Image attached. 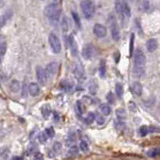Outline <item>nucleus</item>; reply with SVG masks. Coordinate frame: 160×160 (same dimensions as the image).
I'll list each match as a JSON object with an SVG mask.
<instances>
[{
    "instance_id": "33",
    "label": "nucleus",
    "mask_w": 160,
    "mask_h": 160,
    "mask_svg": "<svg viewBox=\"0 0 160 160\" xmlns=\"http://www.w3.org/2000/svg\"><path fill=\"white\" fill-rule=\"evenodd\" d=\"M123 12H124V16H125V17H130L131 11H130V8H129L127 3L123 4Z\"/></svg>"
},
{
    "instance_id": "18",
    "label": "nucleus",
    "mask_w": 160,
    "mask_h": 160,
    "mask_svg": "<svg viewBox=\"0 0 160 160\" xmlns=\"http://www.w3.org/2000/svg\"><path fill=\"white\" fill-rule=\"evenodd\" d=\"M116 117L119 120H123L125 121L126 119V111L124 110L123 108H118L117 110H116Z\"/></svg>"
},
{
    "instance_id": "20",
    "label": "nucleus",
    "mask_w": 160,
    "mask_h": 160,
    "mask_svg": "<svg viewBox=\"0 0 160 160\" xmlns=\"http://www.w3.org/2000/svg\"><path fill=\"white\" fill-rule=\"evenodd\" d=\"M50 113H51V108H50V106L49 105H44V106H42L41 107V114H42V116L44 118H48L49 117V115H50Z\"/></svg>"
},
{
    "instance_id": "29",
    "label": "nucleus",
    "mask_w": 160,
    "mask_h": 160,
    "mask_svg": "<svg viewBox=\"0 0 160 160\" xmlns=\"http://www.w3.org/2000/svg\"><path fill=\"white\" fill-rule=\"evenodd\" d=\"M124 125H125V121L119 120V119H117V120L115 121V127H116V129H117L118 131L122 130V129L124 128Z\"/></svg>"
},
{
    "instance_id": "34",
    "label": "nucleus",
    "mask_w": 160,
    "mask_h": 160,
    "mask_svg": "<svg viewBox=\"0 0 160 160\" xmlns=\"http://www.w3.org/2000/svg\"><path fill=\"white\" fill-rule=\"evenodd\" d=\"M79 147H80L81 151H83V152H87V151H88V149H89V147H88L87 142H86V141H83V140L80 142Z\"/></svg>"
},
{
    "instance_id": "39",
    "label": "nucleus",
    "mask_w": 160,
    "mask_h": 160,
    "mask_svg": "<svg viewBox=\"0 0 160 160\" xmlns=\"http://www.w3.org/2000/svg\"><path fill=\"white\" fill-rule=\"evenodd\" d=\"M45 132H46L47 136L49 137V138H52V137L54 136V129H53L52 127H49V128L45 129Z\"/></svg>"
},
{
    "instance_id": "1",
    "label": "nucleus",
    "mask_w": 160,
    "mask_h": 160,
    "mask_svg": "<svg viewBox=\"0 0 160 160\" xmlns=\"http://www.w3.org/2000/svg\"><path fill=\"white\" fill-rule=\"evenodd\" d=\"M145 63H146L145 54H144L141 49L138 48V49L135 50V54H134L133 73L136 77L140 78L144 75V73H145Z\"/></svg>"
},
{
    "instance_id": "32",
    "label": "nucleus",
    "mask_w": 160,
    "mask_h": 160,
    "mask_svg": "<svg viewBox=\"0 0 160 160\" xmlns=\"http://www.w3.org/2000/svg\"><path fill=\"white\" fill-rule=\"evenodd\" d=\"M78 151H79V149H78L77 147H75V146L71 147V148L67 152V156H75V155H77Z\"/></svg>"
},
{
    "instance_id": "13",
    "label": "nucleus",
    "mask_w": 160,
    "mask_h": 160,
    "mask_svg": "<svg viewBox=\"0 0 160 160\" xmlns=\"http://www.w3.org/2000/svg\"><path fill=\"white\" fill-rule=\"evenodd\" d=\"M57 69H58V64L56 62L49 63L46 67V71H47L48 76H54L57 73Z\"/></svg>"
},
{
    "instance_id": "21",
    "label": "nucleus",
    "mask_w": 160,
    "mask_h": 160,
    "mask_svg": "<svg viewBox=\"0 0 160 160\" xmlns=\"http://www.w3.org/2000/svg\"><path fill=\"white\" fill-rule=\"evenodd\" d=\"M99 109H100L101 113H102L103 115H109L111 112V108L108 104H101Z\"/></svg>"
},
{
    "instance_id": "14",
    "label": "nucleus",
    "mask_w": 160,
    "mask_h": 160,
    "mask_svg": "<svg viewBox=\"0 0 160 160\" xmlns=\"http://www.w3.org/2000/svg\"><path fill=\"white\" fill-rule=\"evenodd\" d=\"M132 92L134 93L136 96H140L142 94V85L139 82H134L132 84Z\"/></svg>"
},
{
    "instance_id": "4",
    "label": "nucleus",
    "mask_w": 160,
    "mask_h": 160,
    "mask_svg": "<svg viewBox=\"0 0 160 160\" xmlns=\"http://www.w3.org/2000/svg\"><path fill=\"white\" fill-rule=\"evenodd\" d=\"M49 44L54 53H59L61 51V43H60V40L57 37V35H55L54 33H51L49 35Z\"/></svg>"
},
{
    "instance_id": "15",
    "label": "nucleus",
    "mask_w": 160,
    "mask_h": 160,
    "mask_svg": "<svg viewBox=\"0 0 160 160\" xmlns=\"http://www.w3.org/2000/svg\"><path fill=\"white\" fill-rule=\"evenodd\" d=\"M97 90H98V84L97 82L94 80L90 81L89 84H88V91L91 95H95L97 93Z\"/></svg>"
},
{
    "instance_id": "36",
    "label": "nucleus",
    "mask_w": 160,
    "mask_h": 160,
    "mask_svg": "<svg viewBox=\"0 0 160 160\" xmlns=\"http://www.w3.org/2000/svg\"><path fill=\"white\" fill-rule=\"evenodd\" d=\"M6 50H7V44L5 42H1V44H0V54H1V57L4 56Z\"/></svg>"
},
{
    "instance_id": "40",
    "label": "nucleus",
    "mask_w": 160,
    "mask_h": 160,
    "mask_svg": "<svg viewBox=\"0 0 160 160\" xmlns=\"http://www.w3.org/2000/svg\"><path fill=\"white\" fill-rule=\"evenodd\" d=\"M72 16H73V19H74V21H75V23L76 25H77L78 27H80V19H79V16H78L77 14L75 13V12H73L72 13Z\"/></svg>"
},
{
    "instance_id": "9",
    "label": "nucleus",
    "mask_w": 160,
    "mask_h": 160,
    "mask_svg": "<svg viewBox=\"0 0 160 160\" xmlns=\"http://www.w3.org/2000/svg\"><path fill=\"white\" fill-rule=\"evenodd\" d=\"M69 46H70L71 54H72L73 56H77L78 47H77V43H76L75 38H74L73 35H70V36H69Z\"/></svg>"
},
{
    "instance_id": "23",
    "label": "nucleus",
    "mask_w": 160,
    "mask_h": 160,
    "mask_svg": "<svg viewBox=\"0 0 160 160\" xmlns=\"http://www.w3.org/2000/svg\"><path fill=\"white\" fill-rule=\"evenodd\" d=\"M147 156L149 157H158L160 156V148H153L147 151Z\"/></svg>"
},
{
    "instance_id": "12",
    "label": "nucleus",
    "mask_w": 160,
    "mask_h": 160,
    "mask_svg": "<svg viewBox=\"0 0 160 160\" xmlns=\"http://www.w3.org/2000/svg\"><path fill=\"white\" fill-rule=\"evenodd\" d=\"M146 47L149 52H154L157 49V47H158V41H157V39H155V38L149 39L146 43Z\"/></svg>"
},
{
    "instance_id": "11",
    "label": "nucleus",
    "mask_w": 160,
    "mask_h": 160,
    "mask_svg": "<svg viewBox=\"0 0 160 160\" xmlns=\"http://www.w3.org/2000/svg\"><path fill=\"white\" fill-rule=\"evenodd\" d=\"M110 29H111V36H112V38L115 41H118L119 38H120V31H119L117 24L115 22H113L110 26Z\"/></svg>"
},
{
    "instance_id": "10",
    "label": "nucleus",
    "mask_w": 160,
    "mask_h": 160,
    "mask_svg": "<svg viewBox=\"0 0 160 160\" xmlns=\"http://www.w3.org/2000/svg\"><path fill=\"white\" fill-rule=\"evenodd\" d=\"M28 92L29 94L33 96V97H35V96L39 95L40 93V88H39V85L37 84V83H30V84L28 85Z\"/></svg>"
},
{
    "instance_id": "8",
    "label": "nucleus",
    "mask_w": 160,
    "mask_h": 160,
    "mask_svg": "<svg viewBox=\"0 0 160 160\" xmlns=\"http://www.w3.org/2000/svg\"><path fill=\"white\" fill-rule=\"evenodd\" d=\"M93 52H94V48H93L92 44L88 43V44L84 45V47H83L82 56L83 58H85V59H90L93 55Z\"/></svg>"
},
{
    "instance_id": "43",
    "label": "nucleus",
    "mask_w": 160,
    "mask_h": 160,
    "mask_svg": "<svg viewBox=\"0 0 160 160\" xmlns=\"http://www.w3.org/2000/svg\"><path fill=\"white\" fill-rule=\"evenodd\" d=\"M50 3L49 4H53V5H58L59 6L60 3H61V0H49Z\"/></svg>"
},
{
    "instance_id": "35",
    "label": "nucleus",
    "mask_w": 160,
    "mask_h": 160,
    "mask_svg": "<svg viewBox=\"0 0 160 160\" xmlns=\"http://www.w3.org/2000/svg\"><path fill=\"white\" fill-rule=\"evenodd\" d=\"M148 130H149V133H159L160 127L159 126L151 125V126H148Z\"/></svg>"
},
{
    "instance_id": "24",
    "label": "nucleus",
    "mask_w": 160,
    "mask_h": 160,
    "mask_svg": "<svg viewBox=\"0 0 160 160\" xmlns=\"http://www.w3.org/2000/svg\"><path fill=\"white\" fill-rule=\"evenodd\" d=\"M76 108H77L78 116H80V118H81L83 115V112H84V106H83V103L81 102V101H77V102H76Z\"/></svg>"
},
{
    "instance_id": "7",
    "label": "nucleus",
    "mask_w": 160,
    "mask_h": 160,
    "mask_svg": "<svg viewBox=\"0 0 160 160\" xmlns=\"http://www.w3.org/2000/svg\"><path fill=\"white\" fill-rule=\"evenodd\" d=\"M93 33L95 34V36L102 38V37H105L106 33H107V30H106V27L103 26V25L95 24L94 27H93Z\"/></svg>"
},
{
    "instance_id": "30",
    "label": "nucleus",
    "mask_w": 160,
    "mask_h": 160,
    "mask_svg": "<svg viewBox=\"0 0 160 160\" xmlns=\"http://www.w3.org/2000/svg\"><path fill=\"white\" fill-rule=\"evenodd\" d=\"M61 149H62V144L60 143V142H55V143L53 144V148H52V150L54 151L56 154L60 153V151H61Z\"/></svg>"
},
{
    "instance_id": "42",
    "label": "nucleus",
    "mask_w": 160,
    "mask_h": 160,
    "mask_svg": "<svg viewBox=\"0 0 160 160\" xmlns=\"http://www.w3.org/2000/svg\"><path fill=\"white\" fill-rule=\"evenodd\" d=\"M8 156H9V151L7 150H5V151H2V160H5L6 158H8Z\"/></svg>"
},
{
    "instance_id": "17",
    "label": "nucleus",
    "mask_w": 160,
    "mask_h": 160,
    "mask_svg": "<svg viewBox=\"0 0 160 160\" xmlns=\"http://www.w3.org/2000/svg\"><path fill=\"white\" fill-rule=\"evenodd\" d=\"M123 4H124V2L120 1V0H117V1H116V3H115V9H116V11H117V13L120 15L121 17L124 16Z\"/></svg>"
},
{
    "instance_id": "6",
    "label": "nucleus",
    "mask_w": 160,
    "mask_h": 160,
    "mask_svg": "<svg viewBox=\"0 0 160 160\" xmlns=\"http://www.w3.org/2000/svg\"><path fill=\"white\" fill-rule=\"evenodd\" d=\"M73 74H74V77L78 81L85 80V71L81 64H78L77 63V64L74 65V67H73Z\"/></svg>"
},
{
    "instance_id": "28",
    "label": "nucleus",
    "mask_w": 160,
    "mask_h": 160,
    "mask_svg": "<svg viewBox=\"0 0 160 160\" xmlns=\"http://www.w3.org/2000/svg\"><path fill=\"white\" fill-rule=\"evenodd\" d=\"M95 120L98 125H103V124L105 123V117H104L103 114H96Z\"/></svg>"
},
{
    "instance_id": "16",
    "label": "nucleus",
    "mask_w": 160,
    "mask_h": 160,
    "mask_svg": "<svg viewBox=\"0 0 160 160\" xmlns=\"http://www.w3.org/2000/svg\"><path fill=\"white\" fill-rule=\"evenodd\" d=\"M9 88L11 90V92L13 93H17L20 89V83L18 80H12L10 82V85H9Z\"/></svg>"
},
{
    "instance_id": "19",
    "label": "nucleus",
    "mask_w": 160,
    "mask_h": 160,
    "mask_svg": "<svg viewBox=\"0 0 160 160\" xmlns=\"http://www.w3.org/2000/svg\"><path fill=\"white\" fill-rule=\"evenodd\" d=\"M12 16V11L11 10H8V11H6L5 13L2 15V18H1V26H4L5 23H6L8 20L11 18Z\"/></svg>"
},
{
    "instance_id": "37",
    "label": "nucleus",
    "mask_w": 160,
    "mask_h": 160,
    "mask_svg": "<svg viewBox=\"0 0 160 160\" xmlns=\"http://www.w3.org/2000/svg\"><path fill=\"white\" fill-rule=\"evenodd\" d=\"M76 141V136H75V134L73 133V132H71V133L68 135V138H67V144H72V143H74V142Z\"/></svg>"
},
{
    "instance_id": "44",
    "label": "nucleus",
    "mask_w": 160,
    "mask_h": 160,
    "mask_svg": "<svg viewBox=\"0 0 160 160\" xmlns=\"http://www.w3.org/2000/svg\"><path fill=\"white\" fill-rule=\"evenodd\" d=\"M35 160H43V155L41 153H36L34 156Z\"/></svg>"
},
{
    "instance_id": "5",
    "label": "nucleus",
    "mask_w": 160,
    "mask_h": 160,
    "mask_svg": "<svg viewBox=\"0 0 160 160\" xmlns=\"http://www.w3.org/2000/svg\"><path fill=\"white\" fill-rule=\"evenodd\" d=\"M36 78L39 82V84L41 85H46L47 80H48V74L47 71L42 68L41 66H38L36 68Z\"/></svg>"
},
{
    "instance_id": "22",
    "label": "nucleus",
    "mask_w": 160,
    "mask_h": 160,
    "mask_svg": "<svg viewBox=\"0 0 160 160\" xmlns=\"http://www.w3.org/2000/svg\"><path fill=\"white\" fill-rule=\"evenodd\" d=\"M95 118H96V115H95V114H94V113H92V112H89V113L87 114V116L85 117L84 122H85L86 124H87V125H90V124L95 120Z\"/></svg>"
},
{
    "instance_id": "38",
    "label": "nucleus",
    "mask_w": 160,
    "mask_h": 160,
    "mask_svg": "<svg viewBox=\"0 0 160 160\" xmlns=\"http://www.w3.org/2000/svg\"><path fill=\"white\" fill-rule=\"evenodd\" d=\"M106 99H107V101H108V103H110V104H113L114 103V101H115V98H114V94L112 92H109L107 96H106Z\"/></svg>"
},
{
    "instance_id": "27",
    "label": "nucleus",
    "mask_w": 160,
    "mask_h": 160,
    "mask_svg": "<svg viewBox=\"0 0 160 160\" xmlns=\"http://www.w3.org/2000/svg\"><path fill=\"white\" fill-rule=\"evenodd\" d=\"M49 138V137L47 136L46 132L43 131V132H40L39 134H38V140L40 141V143H45V142L47 141V139Z\"/></svg>"
},
{
    "instance_id": "25",
    "label": "nucleus",
    "mask_w": 160,
    "mask_h": 160,
    "mask_svg": "<svg viewBox=\"0 0 160 160\" xmlns=\"http://www.w3.org/2000/svg\"><path fill=\"white\" fill-rule=\"evenodd\" d=\"M61 26L63 32H67L68 29H69V23H68V20L66 16H63V18L61 20Z\"/></svg>"
},
{
    "instance_id": "2",
    "label": "nucleus",
    "mask_w": 160,
    "mask_h": 160,
    "mask_svg": "<svg viewBox=\"0 0 160 160\" xmlns=\"http://www.w3.org/2000/svg\"><path fill=\"white\" fill-rule=\"evenodd\" d=\"M45 13H46V16L48 17L49 21L53 25H56L58 21H59L60 15H61V10H60V7L58 5L49 4L46 7V9H45Z\"/></svg>"
},
{
    "instance_id": "45",
    "label": "nucleus",
    "mask_w": 160,
    "mask_h": 160,
    "mask_svg": "<svg viewBox=\"0 0 160 160\" xmlns=\"http://www.w3.org/2000/svg\"><path fill=\"white\" fill-rule=\"evenodd\" d=\"M12 160H23V158H22V157H20V156H16V157H14Z\"/></svg>"
},
{
    "instance_id": "31",
    "label": "nucleus",
    "mask_w": 160,
    "mask_h": 160,
    "mask_svg": "<svg viewBox=\"0 0 160 160\" xmlns=\"http://www.w3.org/2000/svg\"><path fill=\"white\" fill-rule=\"evenodd\" d=\"M139 133H140V136H142V137L146 136L147 134L149 133V130H148V126H146V125H143V126H141V127L139 128Z\"/></svg>"
},
{
    "instance_id": "3",
    "label": "nucleus",
    "mask_w": 160,
    "mask_h": 160,
    "mask_svg": "<svg viewBox=\"0 0 160 160\" xmlns=\"http://www.w3.org/2000/svg\"><path fill=\"white\" fill-rule=\"evenodd\" d=\"M81 10L86 19H90L95 13V5L91 0H83L81 2Z\"/></svg>"
},
{
    "instance_id": "26",
    "label": "nucleus",
    "mask_w": 160,
    "mask_h": 160,
    "mask_svg": "<svg viewBox=\"0 0 160 160\" xmlns=\"http://www.w3.org/2000/svg\"><path fill=\"white\" fill-rule=\"evenodd\" d=\"M115 91H116V94H117L118 98H122L123 96V86L122 84H120V83H117L115 86Z\"/></svg>"
},
{
    "instance_id": "41",
    "label": "nucleus",
    "mask_w": 160,
    "mask_h": 160,
    "mask_svg": "<svg viewBox=\"0 0 160 160\" xmlns=\"http://www.w3.org/2000/svg\"><path fill=\"white\" fill-rule=\"evenodd\" d=\"M129 109H130L132 112H135L136 109H137L136 104L134 103V102H132V101H130V102H129Z\"/></svg>"
}]
</instances>
